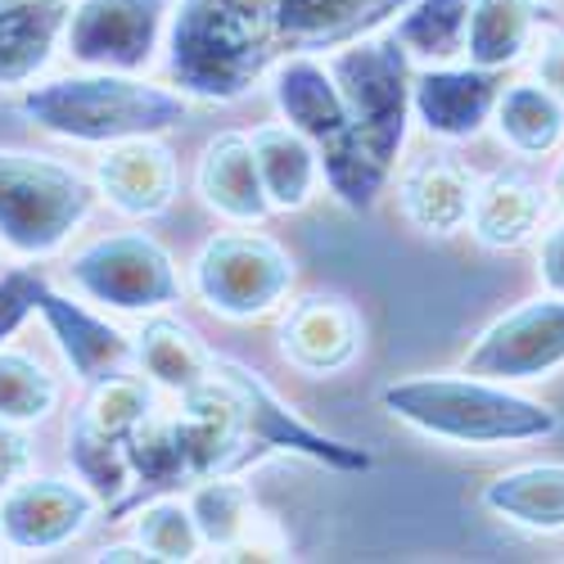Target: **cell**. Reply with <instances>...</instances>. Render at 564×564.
<instances>
[{
	"mask_svg": "<svg viewBox=\"0 0 564 564\" xmlns=\"http://www.w3.org/2000/svg\"><path fill=\"white\" fill-rule=\"evenodd\" d=\"M348 105V131L330 145H321V172L335 199L352 213L380 204L384 185L398 167L411 122V55L406 45L384 36H361L339 45V55L325 64Z\"/></svg>",
	"mask_w": 564,
	"mask_h": 564,
	"instance_id": "6da1fadb",
	"label": "cell"
},
{
	"mask_svg": "<svg viewBox=\"0 0 564 564\" xmlns=\"http://www.w3.org/2000/svg\"><path fill=\"white\" fill-rule=\"evenodd\" d=\"M271 0H176L167 28V77L181 96L230 105L275 64Z\"/></svg>",
	"mask_w": 564,
	"mask_h": 564,
	"instance_id": "7a4b0ae2",
	"label": "cell"
},
{
	"mask_svg": "<svg viewBox=\"0 0 564 564\" xmlns=\"http://www.w3.org/2000/svg\"><path fill=\"white\" fill-rule=\"evenodd\" d=\"M19 109L41 131L82 140V145H113V140H131V135H163L191 118V100H185L181 90L154 86L140 73H100V68L36 82L23 90Z\"/></svg>",
	"mask_w": 564,
	"mask_h": 564,
	"instance_id": "3957f363",
	"label": "cell"
},
{
	"mask_svg": "<svg viewBox=\"0 0 564 564\" xmlns=\"http://www.w3.org/2000/svg\"><path fill=\"white\" fill-rule=\"evenodd\" d=\"M384 411L402 425L460 443V447H506V443H533L560 430V415L524 393H510L497 380L479 375H420V380L389 384L380 393Z\"/></svg>",
	"mask_w": 564,
	"mask_h": 564,
	"instance_id": "277c9868",
	"label": "cell"
},
{
	"mask_svg": "<svg viewBox=\"0 0 564 564\" xmlns=\"http://www.w3.org/2000/svg\"><path fill=\"white\" fill-rule=\"evenodd\" d=\"M96 195L77 167L51 154L0 150V245L19 258L59 253L96 208Z\"/></svg>",
	"mask_w": 564,
	"mask_h": 564,
	"instance_id": "5b68a950",
	"label": "cell"
},
{
	"mask_svg": "<svg viewBox=\"0 0 564 564\" xmlns=\"http://www.w3.org/2000/svg\"><path fill=\"white\" fill-rule=\"evenodd\" d=\"M154 415V389L140 375H113L86 389L82 411L68 425V465L77 479L100 497V506L118 510L131 492V469H127V438Z\"/></svg>",
	"mask_w": 564,
	"mask_h": 564,
	"instance_id": "8992f818",
	"label": "cell"
},
{
	"mask_svg": "<svg viewBox=\"0 0 564 564\" xmlns=\"http://www.w3.org/2000/svg\"><path fill=\"white\" fill-rule=\"evenodd\" d=\"M294 285V262L275 240L258 230H226L199 249L191 267V290L226 321L267 316Z\"/></svg>",
	"mask_w": 564,
	"mask_h": 564,
	"instance_id": "52a82bcc",
	"label": "cell"
},
{
	"mask_svg": "<svg viewBox=\"0 0 564 564\" xmlns=\"http://www.w3.org/2000/svg\"><path fill=\"white\" fill-rule=\"evenodd\" d=\"M68 280L113 312H159L181 303V275L172 253L145 230H122L90 240L68 258Z\"/></svg>",
	"mask_w": 564,
	"mask_h": 564,
	"instance_id": "ba28073f",
	"label": "cell"
},
{
	"mask_svg": "<svg viewBox=\"0 0 564 564\" xmlns=\"http://www.w3.org/2000/svg\"><path fill=\"white\" fill-rule=\"evenodd\" d=\"M176 0H73L64 51L77 68L145 73Z\"/></svg>",
	"mask_w": 564,
	"mask_h": 564,
	"instance_id": "9c48e42d",
	"label": "cell"
},
{
	"mask_svg": "<svg viewBox=\"0 0 564 564\" xmlns=\"http://www.w3.org/2000/svg\"><path fill=\"white\" fill-rule=\"evenodd\" d=\"M213 375L230 389L235 411H240V425H245V438L258 447V456H262V452H290V456H307V460H316V465L344 469V475H366V469L375 465L370 452H361V447H352V443H339V438H330V434L312 430L307 420H299L294 406L280 402L249 366L213 352Z\"/></svg>",
	"mask_w": 564,
	"mask_h": 564,
	"instance_id": "30bf717a",
	"label": "cell"
},
{
	"mask_svg": "<svg viewBox=\"0 0 564 564\" xmlns=\"http://www.w3.org/2000/svg\"><path fill=\"white\" fill-rule=\"evenodd\" d=\"M555 366H564V299H538L506 312L479 335V344L465 352V375L497 384L542 380Z\"/></svg>",
	"mask_w": 564,
	"mask_h": 564,
	"instance_id": "8fae6325",
	"label": "cell"
},
{
	"mask_svg": "<svg viewBox=\"0 0 564 564\" xmlns=\"http://www.w3.org/2000/svg\"><path fill=\"white\" fill-rule=\"evenodd\" d=\"M100 497L82 479H19L0 492V542L10 551H59L90 529Z\"/></svg>",
	"mask_w": 564,
	"mask_h": 564,
	"instance_id": "7c38bea8",
	"label": "cell"
},
{
	"mask_svg": "<svg viewBox=\"0 0 564 564\" xmlns=\"http://www.w3.org/2000/svg\"><path fill=\"white\" fill-rule=\"evenodd\" d=\"M36 312H41L45 330H51L64 366L73 370V380L82 389L100 384V380H113V375H122L135 361V344H131L127 330H118L109 316L90 312L86 303L59 294L51 280H45V290L36 299Z\"/></svg>",
	"mask_w": 564,
	"mask_h": 564,
	"instance_id": "4fadbf2b",
	"label": "cell"
},
{
	"mask_svg": "<svg viewBox=\"0 0 564 564\" xmlns=\"http://www.w3.org/2000/svg\"><path fill=\"white\" fill-rule=\"evenodd\" d=\"M411 0H271L275 55L339 51L348 41L380 32Z\"/></svg>",
	"mask_w": 564,
	"mask_h": 564,
	"instance_id": "5bb4252c",
	"label": "cell"
},
{
	"mask_svg": "<svg viewBox=\"0 0 564 564\" xmlns=\"http://www.w3.org/2000/svg\"><path fill=\"white\" fill-rule=\"evenodd\" d=\"M96 191L122 217H163L176 199V159L159 135L113 140L96 163Z\"/></svg>",
	"mask_w": 564,
	"mask_h": 564,
	"instance_id": "9a60e30c",
	"label": "cell"
},
{
	"mask_svg": "<svg viewBox=\"0 0 564 564\" xmlns=\"http://www.w3.org/2000/svg\"><path fill=\"white\" fill-rule=\"evenodd\" d=\"M501 96L497 68H425L411 77V113L425 122L430 135L443 140H465L479 135L484 122L492 118Z\"/></svg>",
	"mask_w": 564,
	"mask_h": 564,
	"instance_id": "2e32d148",
	"label": "cell"
},
{
	"mask_svg": "<svg viewBox=\"0 0 564 564\" xmlns=\"http://www.w3.org/2000/svg\"><path fill=\"white\" fill-rule=\"evenodd\" d=\"M280 348L307 375H335L361 352V316L344 299L312 294L290 307L280 325Z\"/></svg>",
	"mask_w": 564,
	"mask_h": 564,
	"instance_id": "e0dca14e",
	"label": "cell"
},
{
	"mask_svg": "<svg viewBox=\"0 0 564 564\" xmlns=\"http://www.w3.org/2000/svg\"><path fill=\"white\" fill-rule=\"evenodd\" d=\"M271 96L275 109L294 131H303L312 145H330L348 131V105L339 96V86L321 59L312 55H285L271 73Z\"/></svg>",
	"mask_w": 564,
	"mask_h": 564,
	"instance_id": "ac0fdd59",
	"label": "cell"
},
{
	"mask_svg": "<svg viewBox=\"0 0 564 564\" xmlns=\"http://www.w3.org/2000/svg\"><path fill=\"white\" fill-rule=\"evenodd\" d=\"M73 0H0V86H28L55 59Z\"/></svg>",
	"mask_w": 564,
	"mask_h": 564,
	"instance_id": "d6986e66",
	"label": "cell"
},
{
	"mask_svg": "<svg viewBox=\"0 0 564 564\" xmlns=\"http://www.w3.org/2000/svg\"><path fill=\"white\" fill-rule=\"evenodd\" d=\"M195 185H199L204 204L226 221L258 226L271 213V199L262 191V176H258V163H253V145L240 131H221L217 140H208L199 172H195Z\"/></svg>",
	"mask_w": 564,
	"mask_h": 564,
	"instance_id": "ffe728a7",
	"label": "cell"
},
{
	"mask_svg": "<svg viewBox=\"0 0 564 564\" xmlns=\"http://www.w3.org/2000/svg\"><path fill=\"white\" fill-rule=\"evenodd\" d=\"M398 199L411 226L425 235H456L469 221V204H475V176H469L452 154H420L402 181Z\"/></svg>",
	"mask_w": 564,
	"mask_h": 564,
	"instance_id": "44dd1931",
	"label": "cell"
},
{
	"mask_svg": "<svg viewBox=\"0 0 564 564\" xmlns=\"http://www.w3.org/2000/svg\"><path fill=\"white\" fill-rule=\"evenodd\" d=\"M542 208H546L542 185L520 167H506L492 172L484 185H475V204H469L465 226L484 249H520L538 230Z\"/></svg>",
	"mask_w": 564,
	"mask_h": 564,
	"instance_id": "7402d4cb",
	"label": "cell"
},
{
	"mask_svg": "<svg viewBox=\"0 0 564 564\" xmlns=\"http://www.w3.org/2000/svg\"><path fill=\"white\" fill-rule=\"evenodd\" d=\"M249 145H253V163H258L271 208H285V213L303 208L312 199L316 176H321V154L312 140L303 131H294L290 122H271L249 135Z\"/></svg>",
	"mask_w": 564,
	"mask_h": 564,
	"instance_id": "603a6c76",
	"label": "cell"
},
{
	"mask_svg": "<svg viewBox=\"0 0 564 564\" xmlns=\"http://www.w3.org/2000/svg\"><path fill=\"white\" fill-rule=\"evenodd\" d=\"M131 344H135L140 375H145L150 384H159V389L191 393L195 384L208 380L213 352L199 344V335L191 330V325H181L172 316H154V321L140 325V335Z\"/></svg>",
	"mask_w": 564,
	"mask_h": 564,
	"instance_id": "cb8c5ba5",
	"label": "cell"
},
{
	"mask_svg": "<svg viewBox=\"0 0 564 564\" xmlns=\"http://www.w3.org/2000/svg\"><path fill=\"white\" fill-rule=\"evenodd\" d=\"M484 506L506 524L533 533L564 529V465H524L484 488Z\"/></svg>",
	"mask_w": 564,
	"mask_h": 564,
	"instance_id": "d4e9b609",
	"label": "cell"
},
{
	"mask_svg": "<svg viewBox=\"0 0 564 564\" xmlns=\"http://www.w3.org/2000/svg\"><path fill=\"white\" fill-rule=\"evenodd\" d=\"M127 469H131V492L122 497V510L150 501V497H163L181 484H195L191 479V465H185V452H181V434H176V420H159L150 415L131 438H127Z\"/></svg>",
	"mask_w": 564,
	"mask_h": 564,
	"instance_id": "484cf974",
	"label": "cell"
},
{
	"mask_svg": "<svg viewBox=\"0 0 564 564\" xmlns=\"http://www.w3.org/2000/svg\"><path fill=\"white\" fill-rule=\"evenodd\" d=\"M538 23V0H475L465 28V55L479 68H506L524 55Z\"/></svg>",
	"mask_w": 564,
	"mask_h": 564,
	"instance_id": "4316f807",
	"label": "cell"
},
{
	"mask_svg": "<svg viewBox=\"0 0 564 564\" xmlns=\"http://www.w3.org/2000/svg\"><path fill=\"white\" fill-rule=\"evenodd\" d=\"M497 131L510 150L520 154H551L564 140V100H555L546 86L520 82L497 96Z\"/></svg>",
	"mask_w": 564,
	"mask_h": 564,
	"instance_id": "83f0119b",
	"label": "cell"
},
{
	"mask_svg": "<svg viewBox=\"0 0 564 564\" xmlns=\"http://www.w3.org/2000/svg\"><path fill=\"white\" fill-rule=\"evenodd\" d=\"M469 6H475V0H411V6L398 14L393 36L406 45L411 59L447 64V59L465 55Z\"/></svg>",
	"mask_w": 564,
	"mask_h": 564,
	"instance_id": "f1b7e54d",
	"label": "cell"
},
{
	"mask_svg": "<svg viewBox=\"0 0 564 564\" xmlns=\"http://www.w3.org/2000/svg\"><path fill=\"white\" fill-rule=\"evenodd\" d=\"M185 506L195 514V529H199L204 546H217V551H235L240 542H249L253 520H258L253 492L245 484H235L230 475L199 479V488L191 492Z\"/></svg>",
	"mask_w": 564,
	"mask_h": 564,
	"instance_id": "f546056e",
	"label": "cell"
},
{
	"mask_svg": "<svg viewBox=\"0 0 564 564\" xmlns=\"http://www.w3.org/2000/svg\"><path fill=\"white\" fill-rule=\"evenodd\" d=\"M59 406V380L32 352L0 348V420L41 425Z\"/></svg>",
	"mask_w": 564,
	"mask_h": 564,
	"instance_id": "4dcf8cb0",
	"label": "cell"
},
{
	"mask_svg": "<svg viewBox=\"0 0 564 564\" xmlns=\"http://www.w3.org/2000/svg\"><path fill=\"white\" fill-rule=\"evenodd\" d=\"M135 542L150 551V560L159 564H176V560H195L204 538L195 529V514L176 497H150L145 506H135Z\"/></svg>",
	"mask_w": 564,
	"mask_h": 564,
	"instance_id": "1f68e13d",
	"label": "cell"
},
{
	"mask_svg": "<svg viewBox=\"0 0 564 564\" xmlns=\"http://www.w3.org/2000/svg\"><path fill=\"white\" fill-rule=\"evenodd\" d=\"M41 290H45V275L32 271V267L0 271V348H6L23 330V321L36 312Z\"/></svg>",
	"mask_w": 564,
	"mask_h": 564,
	"instance_id": "d6a6232c",
	"label": "cell"
},
{
	"mask_svg": "<svg viewBox=\"0 0 564 564\" xmlns=\"http://www.w3.org/2000/svg\"><path fill=\"white\" fill-rule=\"evenodd\" d=\"M32 460H36V447L28 438V425H10V420H0V492L14 488L19 479H28Z\"/></svg>",
	"mask_w": 564,
	"mask_h": 564,
	"instance_id": "836d02e7",
	"label": "cell"
},
{
	"mask_svg": "<svg viewBox=\"0 0 564 564\" xmlns=\"http://www.w3.org/2000/svg\"><path fill=\"white\" fill-rule=\"evenodd\" d=\"M538 271H542V285L564 299V221L555 230H546L542 253H538Z\"/></svg>",
	"mask_w": 564,
	"mask_h": 564,
	"instance_id": "e575fe53",
	"label": "cell"
},
{
	"mask_svg": "<svg viewBox=\"0 0 564 564\" xmlns=\"http://www.w3.org/2000/svg\"><path fill=\"white\" fill-rule=\"evenodd\" d=\"M538 82L551 90L555 100H564V32H551L542 55H538Z\"/></svg>",
	"mask_w": 564,
	"mask_h": 564,
	"instance_id": "d590c367",
	"label": "cell"
},
{
	"mask_svg": "<svg viewBox=\"0 0 564 564\" xmlns=\"http://www.w3.org/2000/svg\"><path fill=\"white\" fill-rule=\"evenodd\" d=\"M90 560H96V564H122V560H150V551L140 542H122V546H100Z\"/></svg>",
	"mask_w": 564,
	"mask_h": 564,
	"instance_id": "8d00e7d4",
	"label": "cell"
},
{
	"mask_svg": "<svg viewBox=\"0 0 564 564\" xmlns=\"http://www.w3.org/2000/svg\"><path fill=\"white\" fill-rule=\"evenodd\" d=\"M551 191H555V204H560V213H564V163H560V172H555V185H551Z\"/></svg>",
	"mask_w": 564,
	"mask_h": 564,
	"instance_id": "74e56055",
	"label": "cell"
}]
</instances>
